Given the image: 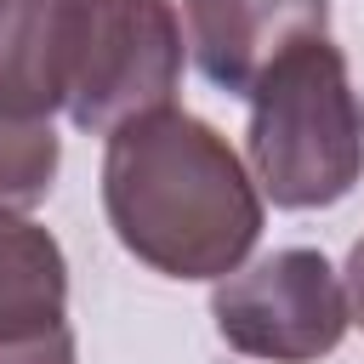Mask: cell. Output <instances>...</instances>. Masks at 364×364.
Instances as JSON below:
<instances>
[{
    "instance_id": "cell-1",
    "label": "cell",
    "mask_w": 364,
    "mask_h": 364,
    "mask_svg": "<svg viewBox=\"0 0 364 364\" xmlns=\"http://www.w3.org/2000/svg\"><path fill=\"white\" fill-rule=\"evenodd\" d=\"M102 210L142 267L165 279H228L256 250L267 199L210 119L159 108L108 136Z\"/></svg>"
},
{
    "instance_id": "cell-2",
    "label": "cell",
    "mask_w": 364,
    "mask_h": 364,
    "mask_svg": "<svg viewBox=\"0 0 364 364\" xmlns=\"http://www.w3.org/2000/svg\"><path fill=\"white\" fill-rule=\"evenodd\" d=\"M245 102V148L262 199L279 210H324L364 182V102L330 34L284 51Z\"/></svg>"
},
{
    "instance_id": "cell-3",
    "label": "cell",
    "mask_w": 364,
    "mask_h": 364,
    "mask_svg": "<svg viewBox=\"0 0 364 364\" xmlns=\"http://www.w3.org/2000/svg\"><path fill=\"white\" fill-rule=\"evenodd\" d=\"M182 11L171 0H80L68 119L91 136L171 108L182 85Z\"/></svg>"
},
{
    "instance_id": "cell-4",
    "label": "cell",
    "mask_w": 364,
    "mask_h": 364,
    "mask_svg": "<svg viewBox=\"0 0 364 364\" xmlns=\"http://www.w3.org/2000/svg\"><path fill=\"white\" fill-rule=\"evenodd\" d=\"M210 318H216V336L245 358L318 364L341 347L353 307H347V284L330 267V256L290 245V250H273L216 279Z\"/></svg>"
},
{
    "instance_id": "cell-5",
    "label": "cell",
    "mask_w": 364,
    "mask_h": 364,
    "mask_svg": "<svg viewBox=\"0 0 364 364\" xmlns=\"http://www.w3.org/2000/svg\"><path fill=\"white\" fill-rule=\"evenodd\" d=\"M313 34H330V0H182V40L228 97H250L256 80Z\"/></svg>"
},
{
    "instance_id": "cell-6",
    "label": "cell",
    "mask_w": 364,
    "mask_h": 364,
    "mask_svg": "<svg viewBox=\"0 0 364 364\" xmlns=\"http://www.w3.org/2000/svg\"><path fill=\"white\" fill-rule=\"evenodd\" d=\"M80 0H0V114L51 119L68 108Z\"/></svg>"
},
{
    "instance_id": "cell-7",
    "label": "cell",
    "mask_w": 364,
    "mask_h": 364,
    "mask_svg": "<svg viewBox=\"0 0 364 364\" xmlns=\"http://www.w3.org/2000/svg\"><path fill=\"white\" fill-rule=\"evenodd\" d=\"M68 324V256L28 216L0 205V336Z\"/></svg>"
},
{
    "instance_id": "cell-8",
    "label": "cell",
    "mask_w": 364,
    "mask_h": 364,
    "mask_svg": "<svg viewBox=\"0 0 364 364\" xmlns=\"http://www.w3.org/2000/svg\"><path fill=\"white\" fill-rule=\"evenodd\" d=\"M63 165V136L51 119H11L0 114V205L28 210L51 193Z\"/></svg>"
},
{
    "instance_id": "cell-9",
    "label": "cell",
    "mask_w": 364,
    "mask_h": 364,
    "mask_svg": "<svg viewBox=\"0 0 364 364\" xmlns=\"http://www.w3.org/2000/svg\"><path fill=\"white\" fill-rule=\"evenodd\" d=\"M0 364H74V330H28V336H0Z\"/></svg>"
},
{
    "instance_id": "cell-10",
    "label": "cell",
    "mask_w": 364,
    "mask_h": 364,
    "mask_svg": "<svg viewBox=\"0 0 364 364\" xmlns=\"http://www.w3.org/2000/svg\"><path fill=\"white\" fill-rule=\"evenodd\" d=\"M341 284H347V307H353V324H364V239H358V245L347 250Z\"/></svg>"
}]
</instances>
